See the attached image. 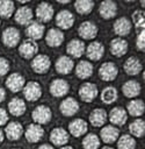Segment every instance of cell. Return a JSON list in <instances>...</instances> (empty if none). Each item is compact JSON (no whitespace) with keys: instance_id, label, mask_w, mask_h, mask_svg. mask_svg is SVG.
Listing matches in <instances>:
<instances>
[{"instance_id":"obj_49","label":"cell","mask_w":145,"mask_h":149,"mask_svg":"<svg viewBox=\"0 0 145 149\" xmlns=\"http://www.w3.org/2000/svg\"><path fill=\"white\" fill-rule=\"evenodd\" d=\"M58 2H59V3H68L70 1H68V0H58Z\"/></svg>"},{"instance_id":"obj_39","label":"cell","mask_w":145,"mask_h":149,"mask_svg":"<svg viewBox=\"0 0 145 149\" xmlns=\"http://www.w3.org/2000/svg\"><path fill=\"white\" fill-rule=\"evenodd\" d=\"M15 12V5L10 0H0V17L9 19Z\"/></svg>"},{"instance_id":"obj_21","label":"cell","mask_w":145,"mask_h":149,"mask_svg":"<svg viewBox=\"0 0 145 149\" xmlns=\"http://www.w3.org/2000/svg\"><path fill=\"white\" fill-rule=\"evenodd\" d=\"M32 9L29 6H21L14 14L15 22L21 26H28L32 21Z\"/></svg>"},{"instance_id":"obj_11","label":"cell","mask_w":145,"mask_h":149,"mask_svg":"<svg viewBox=\"0 0 145 149\" xmlns=\"http://www.w3.org/2000/svg\"><path fill=\"white\" fill-rule=\"evenodd\" d=\"M56 24L58 26V29H60L61 31L70 29L74 24V15L70 10L63 9L56 15Z\"/></svg>"},{"instance_id":"obj_27","label":"cell","mask_w":145,"mask_h":149,"mask_svg":"<svg viewBox=\"0 0 145 149\" xmlns=\"http://www.w3.org/2000/svg\"><path fill=\"white\" fill-rule=\"evenodd\" d=\"M99 13H100V16L104 20H109V19H113L116 13H117V5L116 2L114 1H110V0H106V1H102L99 6Z\"/></svg>"},{"instance_id":"obj_43","label":"cell","mask_w":145,"mask_h":149,"mask_svg":"<svg viewBox=\"0 0 145 149\" xmlns=\"http://www.w3.org/2000/svg\"><path fill=\"white\" fill-rule=\"evenodd\" d=\"M9 69H10L9 61L7 58H5V57H0V77L7 74Z\"/></svg>"},{"instance_id":"obj_6","label":"cell","mask_w":145,"mask_h":149,"mask_svg":"<svg viewBox=\"0 0 145 149\" xmlns=\"http://www.w3.org/2000/svg\"><path fill=\"white\" fill-rule=\"evenodd\" d=\"M118 74V69L115 63L106 62L99 68V76L104 81H113Z\"/></svg>"},{"instance_id":"obj_31","label":"cell","mask_w":145,"mask_h":149,"mask_svg":"<svg viewBox=\"0 0 145 149\" xmlns=\"http://www.w3.org/2000/svg\"><path fill=\"white\" fill-rule=\"evenodd\" d=\"M27 109L26 102L21 99V98H13L9 102H8V112L13 115V116H21L24 114Z\"/></svg>"},{"instance_id":"obj_9","label":"cell","mask_w":145,"mask_h":149,"mask_svg":"<svg viewBox=\"0 0 145 149\" xmlns=\"http://www.w3.org/2000/svg\"><path fill=\"white\" fill-rule=\"evenodd\" d=\"M68 91H70V85L63 78L53 79L50 84V93L55 98H61V97L66 95L68 93Z\"/></svg>"},{"instance_id":"obj_23","label":"cell","mask_w":145,"mask_h":149,"mask_svg":"<svg viewBox=\"0 0 145 149\" xmlns=\"http://www.w3.org/2000/svg\"><path fill=\"white\" fill-rule=\"evenodd\" d=\"M100 137L104 143H108V144L114 143L119 137V129L113 125L103 126L100 132Z\"/></svg>"},{"instance_id":"obj_40","label":"cell","mask_w":145,"mask_h":149,"mask_svg":"<svg viewBox=\"0 0 145 149\" xmlns=\"http://www.w3.org/2000/svg\"><path fill=\"white\" fill-rule=\"evenodd\" d=\"M136 148V140L129 135L124 134L117 139V149H135Z\"/></svg>"},{"instance_id":"obj_4","label":"cell","mask_w":145,"mask_h":149,"mask_svg":"<svg viewBox=\"0 0 145 149\" xmlns=\"http://www.w3.org/2000/svg\"><path fill=\"white\" fill-rule=\"evenodd\" d=\"M35 14H36V17L38 19V22L45 23L53 17L55 9H53V6L49 2H39L36 7Z\"/></svg>"},{"instance_id":"obj_44","label":"cell","mask_w":145,"mask_h":149,"mask_svg":"<svg viewBox=\"0 0 145 149\" xmlns=\"http://www.w3.org/2000/svg\"><path fill=\"white\" fill-rule=\"evenodd\" d=\"M7 122H8V113L6 112V109L0 107V127L6 125Z\"/></svg>"},{"instance_id":"obj_8","label":"cell","mask_w":145,"mask_h":149,"mask_svg":"<svg viewBox=\"0 0 145 149\" xmlns=\"http://www.w3.org/2000/svg\"><path fill=\"white\" fill-rule=\"evenodd\" d=\"M24 85H26V79L19 72H13L6 79V86H7V88L9 91L14 92V93H17L21 90H23Z\"/></svg>"},{"instance_id":"obj_1","label":"cell","mask_w":145,"mask_h":149,"mask_svg":"<svg viewBox=\"0 0 145 149\" xmlns=\"http://www.w3.org/2000/svg\"><path fill=\"white\" fill-rule=\"evenodd\" d=\"M38 52V44L36 41L32 40H24L21 42V44L19 45V54L22 58L24 59H32Z\"/></svg>"},{"instance_id":"obj_41","label":"cell","mask_w":145,"mask_h":149,"mask_svg":"<svg viewBox=\"0 0 145 149\" xmlns=\"http://www.w3.org/2000/svg\"><path fill=\"white\" fill-rule=\"evenodd\" d=\"M132 23L135 24V27L140 31L144 29L145 26V14L143 10H136L132 14Z\"/></svg>"},{"instance_id":"obj_47","label":"cell","mask_w":145,"mask_h":149,"mask_svg":"<svg viewBox=\"0 0 145 149\" xmlns=\"http://www.w3.org/2000/svg\"><path fill=\"white\" fill-rule=\"evenodd\" d=\"M3 139H5V134H3V132L0 129V144L3 142Z\"/></svg>"},{"instance_id":"obj_50","label":"cell","mask_w":145,"mask_h":149,"mask_svg":"<svg viewBox=\"0 0 145 149\" xmlns=\"http://www.w3.org/2000/svg\"><path fill=\"white\" fill-rule=\"evenodd\" d=\"M101 149H114V148H111V147H108V146H106V147H102Z\"/></svg>"},{"instance_id":"obj_37","label":"cell","mask_w":145,"mask_h":149,"mask_svg":"<svg viewBox=\"0 0 145 149\" xmlns=\"http://www.w3.org/2000/svg\"><path fill=\"white\" fill-rule=\"evenodd\" d=\"M94 6H95V3L92 0H77L74 2V8H75L77 13H79L81 15L89 14L93 10Z\"/></svg>"},{"instance_id":"obj_26","label":"cell","mask_w":145,"mask_h":149,"mask_svg":"<svg viewBox=\"0 0 145 149\" xmlns=\"http://www.w3.org/2000/svg\"><path fill=\"white\" fill-rule=\"evenodd\" d=\"M23 133H24L23 127L17 121L9 122L6 126V128H5V135L10 141H17L19 139H21V136L23 135Z\"/></svg>"},{"instance_id":"obj_22","label":"cell","mask_w":145,"mask_h":149,"mask_svg":"<svg viewBox=\"0 0 145 149\" xmlns=\"http://www.w3.org/2000/svg\"><path fill=\"white\" fill-rule=\"evenodd\" d=\"M113 28H114V33L116 35H118L119 37H123V36H126L130 34L131 28H132V23L126 16H122V17H118L114 22Z\"/></svg>"},{"instance_id":"obj_18","label":"cell","mask_w":145,"mask_h":149,"mask_svg":"<svg viewBox=\"0 0 145 149\" xmlns=\"http://www.w3.org/2000/svg\"><path fill=\"white\" fill-rule=\"evenodd\" d=\"M59 111L64 116H73L79 111V104L73 97H67L60 102Z\"/></svg>"},{"instance_id":"obj_33","label":"cell","mask_w":145,"mask_h":149,"mask_svg":"<svg viewBox=\"0 0 145 149\" xmlns=\"http://www.w3.org/2000/svg\"><path fill=\"white\" fill-rule=\"evenodd\" d=\"M123 68H124L125 73H128L129 76H136L142 71L143 65L137 57H129L124 62Z\"/></svg>"},{"instance_id":"obj_5","label":"cell","mask_w":145,"mask_h":149,"mask_svg":"<svg viewBox=\"0 0 145 149\" xmlns=\"http://www.w3.org/2000/svg\"><path fill=\"white\" fill-rule=\"evenodd\" d=\"M31 118L34 120L35 123H38V125H45L48 123L51 118H52V113H51V109L45 106V105H39L37 107H35V109L32 111L31 113Z\"/></svg>"},{"instance_id":"obj_12","label":"cell","mask_w":145,"mask_h":149,"mask_svg":"<svg viewBox=\"0 0 145 149\" xmlns=\"http://www.w3.org/2000/svg\"><path fill=\"white\" fill-rule=\"evenodd\" d=\"M97 87L93 83H85L79 88V97L85 102H92L97 97Z\"/></svg>"},{"instance_id":"obj_29","label":"cell","mask_w":145,"mask_h":149,"mask_svg":"<svg viewBox=\"0 0 145 149\" xmlns=\"http://www.w3.org/2000/svg\"><path fill=\"white\" fill-rule=\"evenodd\" d=\"M140 84L135 80V79H130V80H126L123 86H122V92L123 94L126 97V98H136L137 95H139L140 93Z\"/></svg>"},{"instance_id":"obj_17","label":"cell","mask_w":145,"mask_h":149,"mask_svg":"<svg viewBox=\"0 0 145 149\" xmlns=\"http://www.w3.org/2000/svg\"><path fill=\"white\" fill-rule=\"evenodd\" d=\"M86 47L84 41L78 40V38H73L71 40L67 45H66V52L68 55V57H74V58H79L85 54Z\"/></svg>"},{"instance_id":"obj_14","label":"cell","mask_w":145,"mask_h":149,"mask_svg":"<svg viewBox=\"0 0 145 149\" xmlns=\"http://www.w3.org/2000/svg\"><path fill=\"white\" fill-rule=\"evenodd\" d=\"M24 136L27 139L28 142H31V143H36L38 142L43 135H44V129L41 125L38 123H30L27 126L26 130H24Z\"/></svg>"},{"instance_id":"obj_52","label":"cell","mask_w":145,"mask_h":149,"mask_svg":"<svg viewBox=\"0 0 145 149\" xmlns=\"http://www.w3.org/2000/svg\"><path fill=\"white\" fill-rule=\"evenodd\" d=\"M0 26H1V21H0Z\"/></svg>"},{"instance_id":"obj_2","label":"cell","mask_w":145,"mask_h":149,"mask_svg":"<svg viewBox=\"0 0 145 149\" xmlns=\"http://www.w3.org/2000/svg\"><path fill=\"white\" fill-rule=\"evenodd\" d=\"M50 66H51V61H50L49 56H46L44 54L36 55L31 59V69L34 70V72H36L38 74L46 73L49 71Z\"/></svg>"},{"instance_id":"obj_42","label":"cell","mask_w":145,"mask_h":149,"mask_svg":"<svg viewBox=\"0 0 145 149\" xmlns=\"http://www.w3.org/2000/svg\"><path fill=\"white\" fill-rule=\"evenodd\" d=\"M136 47L139 51L145 50V31H144V29L138 31V35L136 38Z\"/></svg>"},{"instance_id":"obj_25","label":"cell","mask_w":145,"mask_h":149,"mask_svg":"<svg viewBox=\"0 0 145 149\" xmlns=\"http://www.w3.org/2000/svg\"><path fill=\"white\" fill-rule=\"evenodd\" d=\"M88 125L84 119H74L68 123V133L74 137H80L87 133Z\"/></svg>"},{"instance_id":"obj_48","label":"cell","mask_w":145,"mask_h":149,"mask_svg":"<svg viewBox=\"0 0 145 149\" xmlns=\"http://www.w3.org/2000/svg\"><path fill=\"white\" fill-rule=\"evenodd\" d=\"M59 149H74V148H73V147H71V146H67V144H66V146H63V147H60Z\"/></svg>"},{"instance_id":"obj_13","label":"cell","mask_w":145,"mask_h":149,"mask_svg":"<svg viewBox=\"0 0 145 149\" xmlns=\"http://www.w3.org/2000/svg\"><path fill=\"white\" fill-rule=\"evenodd\" d=\"M97 26L93 23L92 21H84L79 28H78V34L81 38L84 40H93L97 35Z\"/></svg>"},{"instance_id":"obj_46","label":"cell","mask_w":145,"mask_h":149,"mask_svg":"<svg viewBox=\"0 0 145 149\" xmlns=\"http://www.w3.org/2000/svg\"><path fill=\"white\" fill-rule=\"evenodd\" d=\"M37 149H55L51 144H48V143H44V144H42V146H39Z\"/></svg>"},{"instance_id":"obj_20","label":"cell","mask_w":145,"mask_h":149,"mask_svg":"<svg viewBox=\"0 0 145 149\" xmlns=\"http://www.w3.org/2000/svg\"><path fill=\"white\" fill-rule=\"evenodd\" d=\"M109 48H110L111 55H114L115 57H123L128 52L129 44H128V42L124 38L116 37V38H113L110 41Z\"/></svg>"},{"instance_id":"obj_7","label":"cell","mask_w":145,"mask_h":149,"mask_svg":"<svg viewBox=\"0 0 145 149\" xmlns=\"http://www.w3.org/2000/svg\"><path fill=\"white\" fill-rule=\"evenodd\" d=\"M23 95L28 101H37L42 97V87L37 81H28L23 87Z\"/></svg>"},{"instance_id":"obj_45","label":"cell","mask_w":145,"mask_h":149,"mask_svg":"<svg viewBox=\"0 0 145 149\" xmlns=\"http://www.w3.org/2000/svg\"><path fill=\"white\" fill-rule=\"evenodd\" d=\"M5 98H6V91L2 86H0V102H2L5 100Z\"/></svg>"},{"instance_id":"obj_15","label":"cell","mask_w":145,"mask_h":149,"mask_svg":"<svg viewBox=\"0 0 145 149\" xmlns=\"http://www.w3.org/2000/svg\"><path fill=\"white\" fill-rule=\"evenodd\" d=\"M44 31H45L44 24L38 21H31L26 28V35L28 36L29 40L32 41L41 40L44 36Z\"/></svg>"},{"instance_id":"obj_3","label":"cell","mask_w":145,"mask_h":149,"mask_svg":"<svg viewBox=\"0 0 145 149\" xmlns=\"http://www.w3.org/2000/svg\"><path fill=\"white\" fill-rule=\"evenodd\" d=\"M21 41V34L15 27H7L2 31V43L7 48L16 47Z\"/></svg>"},{"instance_id":"obj_10","label":"cell","mask_w":145,"mask_h":149,"mask_svg":"<svg viewBox=\"0 0 145 149\" xmlns=\"http://www.w3.org/2000/svg\"><path fill=\"white\" fill-rule=\"evenodd\" d=\"M68 139H70L68 132L63 127H56L50 133V141L53 146H57V147L66 146L68 142Z\"/></svg>"},{"instance_id":"obj_32","label":"cell","mask_w":145,"mask_h":149,"mask_svg":"<svg viewBox=\"0 0 145 149\" xmlns=\"http://www.w3.org/2000/svg\"><path fill=\"white\" fill-rule=\"evenodd\" d=\"M144 111H145V104L142 99H133L128 102L126 113H129L131 116L139 118L144 114Z\"/></svg>"},{"instance_id":"obj_36","label":"cell","mask_w":145,"mask_h":149,"mask_svg":"<svg viewBox=\"0 0 145 149\" xmlns=\"http://www.w3.org/2000/svg\"><path fill=\"white\" fill-rule=\"evenodd\" d=\"M81 144L84 149H99L101 144V140L96 134L89 133L82 139Z\"/></svg>"},{"instance_id":"obj_28","label":"cell","mask_w":145,"mask_h":149,"mask_svg":"<svg viewBox=\"0 0 145 149\" xmlns=\"http://www.w3.org/2000/svg\"><path fill=\"white\" fill-rule=\"evenodd\" d=\"M55 69L60 74H67L74 69V62L68 56H60L55 63Z\"/></svg>"},{"instance_id":"obj_38","label":"cell","mask_w":145,"mask_h":149,"mask_svg":"<svg viewBox=\"0 0 145 149\" xmlns=\"http://www.w3.org/2000/svg\"><path fill=\"white\" fill-rule=\"evenodd\" d=\"M129 130L135 137H142L145 134V121L143 119H136L129 125Z\"/></svg>"},{"instance_id":"obj_16","label":"cell","mask_w":145,"mask_h":149,"mask_svg":"<svg viewBox=\"0 0 145 149\" xmlns=\"http://www.w3.org/2000/svg\"><path fill=\"white\" fill-rule=\"evenodd\" d=\"M64 33L58 28H51L45 34V43L51 48H57L64 42Z\"/></svg>"},{"instance_id":"obj_24","label":"cell","mask_w":145,"mask_h":149,"mask_svg":"<svg viewBox=\"0 0 145 149\" xmlns=\"http://www.w3.org/2000/svg\"><path fill=\"white\" fill-rule=\"evenodd\" d=\"M85 52H86L87 57L90 61H95L96 62V61H100L101 57L103 56V54H104V47H103V44L101 42L93 41V42H90L87 45Z\"/></svg>"},{"instance_id":"obj_30","label":"cell","mask_w":145,"mask_h":149,"mask_svg":"<svg viewBox=\"0 0 145 149\" xmlns=\"http://www.w3.org/2000/svg\"><path fill=\"white\" fill-rule=\"evenodd\" d=\"M107 119L108 115L103 108H95L89 114V122L93 127H103Z\"/></svg>"},{"instance_id":"obj_35","label":"cell","mask_w":145,"mask_h":149,"mask_svg":"<svg viewBox=\"0 0 145 149\" xmlns=\"http://www.w3.org/2000/svg\"><path fill=\"white\" fill-rule=\"evenodd\" d=\"M100 97H101L102 102L109 105V104H113V102H115V101L117 100L118 93H117V90H116L115 87H113V86H107V87H104V88L101 91Z\"/></svg>"},{"instance_id":"obj_34","label":"cell","mask_w":145,"mask_h":149,"mask_svg":"<svg viewBox=\"0 0 145 149\" xmlns=\"http://www.w3.org/2000/svg\"><path fill=\"white\" fill-rule=\"evenodd\" d=\"M75 74L79 79H87L93 74V65L88 61H80L75 66Z\"/></svg>"},{"instance_id":"obj_51","label":"cell","mask_w":145,"mask_h":149,"mask_svg":"<svg viewBox=\"0 0 145 149\" xmlns=\"http://www.w3.org/2000/svg\"><path fill=\"white\" fill-rule=\"evenodd\" d=\"M14 149H19V148H14Z\"/></svg>"},{"instance_id":"obj_19","label":"cell","mask_w":145,"mask_h":149,"mask_svg":"<svg viewBox=\"0 0 145 149\" xmlns=\"http://www.w3.org/2000/svg\"><path fill=\"white\" fill-rule=\"evenodd\" d=\"M108 119L113 126H123L128 120V113L123 107H114L108 114Z\"/></svg>"}]
</instances>
